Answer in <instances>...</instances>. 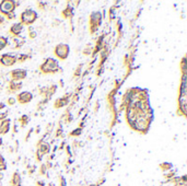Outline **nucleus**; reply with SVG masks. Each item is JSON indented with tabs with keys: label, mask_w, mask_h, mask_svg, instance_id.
I'll use <instances>...</instances> for the list:
<instances>
[{
	"label": "nucleus",
	"mask_w": 187,
	"mask_h": 186,
	"mask_svg": "<svg viewBox=\"0 0 187 186\" xmlns=\"http://www.w3.org/2000/svg\"><path fill=\"white\" fill-rule=\"evenodd\" d=\"M13 62V59H12V57H9V56H5L2 57V64L3 65H7V66H9Z\"/></svg>",
	"instance_id": "3"
},
{
	"label": "nucleus",
	"mask_w": 187,
	"mask_h": 186,
	"mask_svg": "<svg viewBox=\"0 0 187 186\" xmlns=\"http://www.w3.org/2000/svg\"><path fill=\"white\" fill-rule=\"evenodd\" d=\"M13 9V3L10 2V1H5L1 5V11L2 12H9Z\"/></svg>",
	"instance_id": "2"
},
{
	"label": "nucleus",
	"mask_w": 187,
	"mask_h": 186,
	"mask_svg": "<svg viewBox=\"0 0 187 186\" xmlns=\"http://www.w3.org/2000/svg\"><path fill=\"white\" fill-rule=\"evenodd\" d=\"M5 45V38H0V49Z\"/></svg>",
	"instance_id": "5"
},
{
	"label": "nucleus",
	"mask_w": 187,
	"mask_h": 186,
	"mask_svg": "<svg viewBox=\"0 0 187 186\" xmlns=\"http://www.w3.org/2000/svg\"><path fill=\"white\" fill-rule=\"evenodd\" d=\"M0 142H1V141H0Z\"/></svg>",
	"instance_id": "6"
},
{
	"label": "nucleus",
	"mask_w": 187,
	"mask_h": 186,
	"mask_svg": "<svg viewBox=\"0 0 187 186\" xmlns=\"http://www.w3.org/2000/svg\"><path fill=\"white\" fill-rule=\"evenodd\" d=\"M22 19H23V21L26 22V23H30V22L34 21V19H35V13H34L33 11H27L25 13H23Z\"/></svg>",
	"instance_id": "1"
},
{
	"label": "nucleus",
	"mask_w": 187,
	"mask_h": 186,
	"mask_svg": "<svg viewBox=\"0 0 187 186\" xmlns=\"http://www.w3.org/2000/svg\"><path fill=\"white\" fill-rule=\"evenodd\" d=\"M21 30H22V27H21L20 24H16V25L13 26V31H14V33H19V32H21Z\"/></svg>",
	"instance_id": "4"
}]
</instances>
